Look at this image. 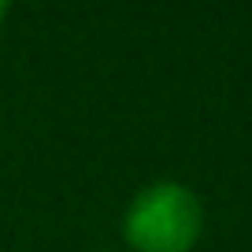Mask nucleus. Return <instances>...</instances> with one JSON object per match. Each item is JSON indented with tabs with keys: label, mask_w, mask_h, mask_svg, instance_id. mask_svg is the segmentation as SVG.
I'll use <instances>...</instances> for the list:
<instances>
[{
	"label": "nucleus",
	"mask_w": 252,
	"mask_h": 252,
	"mask_svg": "<svg viewBox=\"0 0 252 252\" xmlns=\"http://www.w3.org/2000/svg\"><path fill=\"white\" fill-rule=\"evenodd\" d=\"M200 226L204 212L197 193L174 178L145 186L123 215V234L137 252H189Z\"/></svg>",
	"instance_id": "f257e3e1"
},
{
	"label": "nucleus",
	"mask_w": 252,
	"mask_h": 252,
	"mask_svg": "<svg viewBox=\"0 0 252 252\" xmlns=\"http://www.w3.org/2000/svg\"><path fill=\"white\" fill-rule=\"evenodd\" d=\"M4 15H8V4H4V0H0V23H4Z\"/></svg>",
	"instance_id": "f03ea898"
}]
</instances>
